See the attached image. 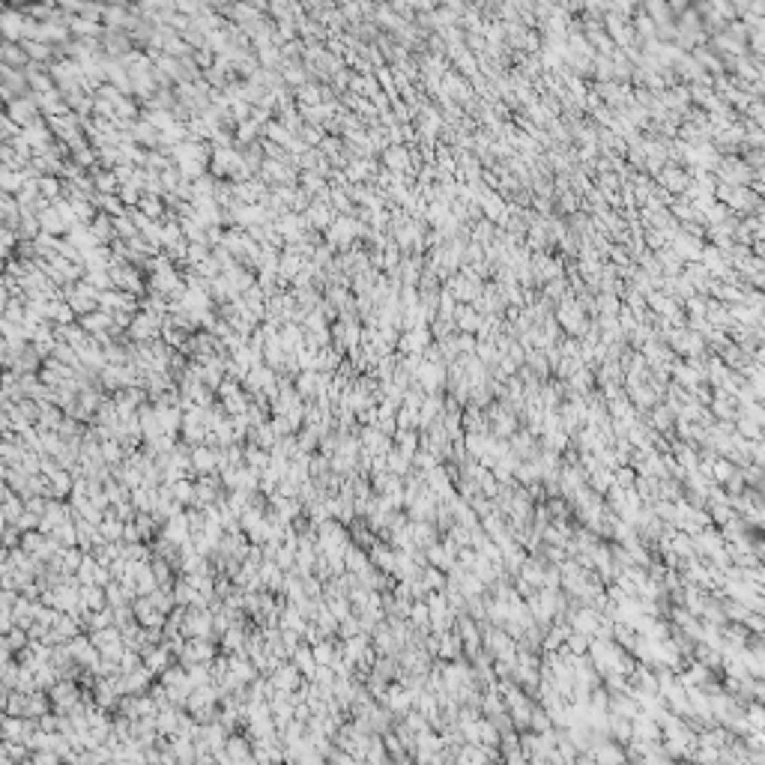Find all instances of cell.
Returning <instances> with one entry per match:
<instances>
[{
    "label": "cell",
    "mask_w": 765,
    "mask_h": 765,
    "mask_svg": "<svg viewBox=\"0 0 765 765\" xmlns=\"http://www.w3.org/2000/svg\"><path fill=\"white\" fill-rule=\"evenodd\" d=\"M6 120L12 126H21V129H27V126L39 123V108H36L33 96H18L12 99V102L6 105Z\"/></svg>",
    "instance_id": "1"
},
{
    "label": "cell",
    "mask_w": 765,
    "mask_h": 765,
    "mask_svg": "<svg viewBox=\"0 0 765 765\" xmlns=\"http://www.w3.org/2000/svg\"><path fill=\"white\" fill-rule=\"evenodd\" d=\"M159 332H161V320L152 317V314H147V311H138L129 323V335H132V341H138V344L156 341Z\"/></svg>",
    "instance_id": "2"
},
{
    "label": "cell",
    "mask_w": 765,
    "mask_h": 765,
    "mask_svg": "<svg viewBox=\"0 0 765 765\" xmlns=\"http://www.w3.org/2000/svg\"><path fill=\"white\" fill-rule=\"evenodd\" d=\"M655 177H658V186L664 188V192H670V195H673V192H685L688 183H691V174H688V170L679 168V165H673V161H670V165H664Z\"/></svg>",
    "instance_id": "3"
},
{
    "label": "cell",
    "mask_w": 765,
    "mask_h": 765,
    "mask_svg": "<svg viewBox=\"0 0 765 765\" xmlns=\"http://www.w3.org/2000/svg\"><path fill=\"white\" fill-rule=\"evenodd\" d=\"M24 12L21 9H0V36L6 42H15V39H24Z\"/></svg>",
    "instance_id": "4"
},
{
    "label": "cell",
    "mask_w": 765,
    "mask_h": 765,
    "mask_svg": "<svg viewBox=\"0 0 765 765\" xmlns=\"http://www.w3.org/2000/svg\"><path fill=\"white\" fill-rule=\"evenodd\" d=\"M446 365H434V362H425V359H421V365H419V371H416V380L421 383V389L425 392H437L439 386L446 383Z\"/></svg>",
    "instance_id": "5"
},
{
    "label": "cell",
    "mask_w": 765,
    "mask_h": 765,
    "mask_svg": "<svg viewBox=\"0 0 765 765\" xmlns=\"http://www.w3.org/2000/svg\"><path fill=\"white\" fill-rule=\"evenodd\" d=\"M455 332L461 335H475L479 332V323H481V314L473 308V305H457L455 308Z\"/></svg>",
    "instance_id": "6"
},
{
    "label": "cell",
    "mask_w": 765,
    "mask_h": 765,
    "mask_svg": "<svg viewBox=\"0 0 765 765\" xmlns=\"http://www.w3.org/2000/svg\"><path fill=\"white\" fill-rule=\"evenodd\" d=\"M102 48L111 54V60H120L123 54L132 51V39H129V36H126L123 30H105V36H102Z\"/></svg>",
    "instance_id": "7"
},
{
    "label": "cell",
    "mask_w": 765,
    "mask_h": 765,
    "mask_svg": "<svg viewBox=\"0 0 765 765\" xmlns=\"http://www.w3.org/2000/svg\"><path fill=\"white\" fill-rule=\"evenodd\" d=\"M326 380L329 377H323L317 371H299L296 374V395H305V398H308V395H317V392H323Z\"/></svg>",
    "instance_id": "8"
},
{
    "label": "cell",
    "mask_w": 765,
    "mask_h": 765,
    "mask_svg": "<svg viewBox=\"0 0 765 765\" xmlns=\"http://www.w3.org/2000/svg\"><path fill=\"white\" fill-rule=\"evenodd\" d=\"M87 228H90V233H93L96 246H108V242L117 239V233H114V219H108V215H102V212H96V219L90 221Z\"/></svg>",
    "instance_id": "9"
},
{
    "label": "cell",
    "mask_w": 765,
    "mask_h": 765,
    "mask_svg": "<svg viewBox=\"0 0 765 765\" xmlns=\"http://www.w3.org/2000/svg\"><path fill=\"white\" fill-rule=\"evenodd\" d=\"M27 63H30V60H27V54H24L21 45H15V42H3V45H0V66L24 69Z\"/></svg>",
    "instance_id": "10"
},
{
    "label": "cell",
    "mask_w": 765,
    "mask_h": 765,
    "mask_svg": "<svg viewBox=\"0 0 765 765\" xmlns=\"http://www.w3.org/2000/svg\"><path fill=\"white\" fill-rule=\"evenodd\" d=\"M281 81L284 84H293V87H302V84H308V69H305L299 60H281Z\"/></svg>",
    "instance_id": "11"
},
{
    "label": "cell",
    "mask_w": 765,
    "mask_h": 765,
    "mask_svg": "<svg viewBox=\"0 0 765 765\" xmlns=\"http://www.w3.org/2000/svg\"><path fill=\"white\" fill-rule=\"evenodd\" d=\"M129 135H132L135 143H143V147H159V132L152 129L150 123H143V120H135L129 126Z\"/></svg>",
    "instance_id": "12"
},
{
    "label": "cell",
    "mask_w": 765,
    "mask_h": 765,
    "mask_svg": "<svg viewBox=\"0 0 765 765\" xmlns=\"http://www.w3.org/2000/svg\"><path fill=\"white\" fill-rule=\"evenodd\" d=\"M138 212H143L150 221H152V219H165V215H170V212L165 210V201H161V197H152V195H141V201H138Z\"/></svg>",
    "instance_id": "13"
},
{
    "label": "cell",
    "mask_w": 765,
    "mask_h": 765,
    "mask_svg": "<svg viewBox=\"0 0 765 765\" xmlns=\"http://www.w3.org/2000/svg\"><path fill=\"white\" fill-rule=\"evenodd\" d=\"M36 188H39L42 201H57L60 192H63V179L60 177H39L36 179Z\"/></svg>",
    "instance_id": "14"
},
{
    "label": "cell",
    "mask_w": 765,
    "mask_h": 765,
    "mask_svg": "<svg viewBox=\"0 0 765 765\" xmlns=\"http://www.w3.org/2000/svg\"><path fill=\"white\" fill-rule=\"evenodd\" d=\"M69 33H75L78 39H96V36H99V24L87 21V18H69Z\"/></svg>",
    "instance_id": "15"
},
{
    "label": "cell",
    "mask_w": 765,
    "mask_h": 765,
    "mask_svg": "<svg viewBox=\"0 0 765 765\" xmlns=\"http://www.w3.org/2000/svg\"><path fill=\"white\" fill-rule=\"evenodd\" d=\"M21 48H24V54H27V60H30V63H48L51 60V48H48V45H42V42H24Z\"/></svg>",
    "instance_id": "16"
},
{
    "label": "cell",
    "mask_w": 765,
    "mask_h": 765,
    "mask_svg": "<svg viewBox=\"0 0 765 765\" xmlns=\"http://www.w3.org/2000/svg\"><path fill=\"white\" fill-rule=\"evenodd\" d=\"M24 317H27V305L21 299H9L6 311H3V320L15 323V326H24Z\"/></svg>",
    "instance_id": "17"
},
{
    "label": "cell",
    "mask_w": 765,
    "mask_h": 765,
    "mask_svg": "<svg viewBox=\"0 0 765 765\" xmlns=\"http://www.w3.org/2000/svg\"><path fill=\"white\" fill-rule=\"evenodd\" d=\"M257 60L264 63V66H278L281 63V48H275V45H266V48H257Z\"/></svg>",
    "instance_id": "18"
},
{
    "label": "cell",
    "mask_w": 765,
    "mask_h": 765,
    "mask_svg": "<svg viewBox=\"0 0 765 765\" xmlns=\"http://www.w3.org/2000/svg\"><path fill=\"white\" fill-rule=\"evenodd\" d=\"M117 197H120L123 206H138V201H141V188H135V186H120Z\"/></svg>",
    "instance_id": "19"
},
{
    "label": "cell",
    "mask_w": 765,
    "mask_h": 765,
    "mask_svg": "<svg viewBox=\"0 0 765 765\" xmlns=\"http://www.w3.org/2000/svg\"><path fill=\"white\" fill-rule=\"evenodd\" d=\"M192 60H195V66H206V69H210L212 63H215V54H212L210 48H197Z\"/></svg>",
    "instance_id": "20"
},
{
    "label": "cell",
    "mask_w": 765,
    "mask_h": 765,
    "mask_svg": "<svg viewBox=\"0 0 765 765\" xmlns=\"http://www.w3.org/2000/svg\"><path fill=\"white\" fill-rule=\"evenodd\" d=\"M577 206H580V201H577V195H574V192H565V195H562V210H565V212H574Z\"/></svg>",
    "instance_id": "21"
}]
</instances>
